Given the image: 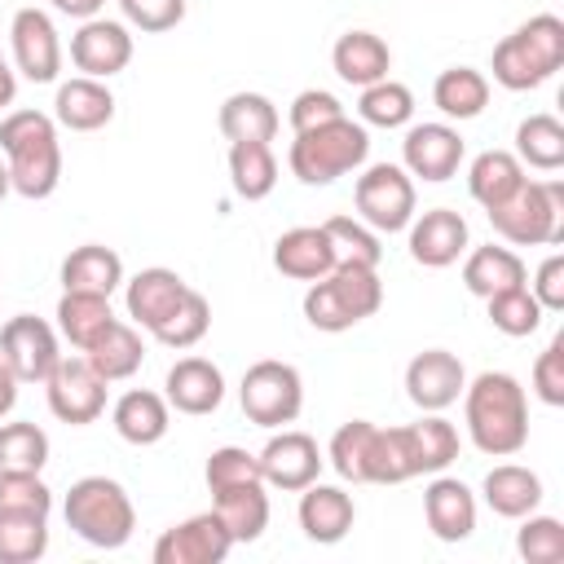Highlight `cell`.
Listing matches in <instances>:
<instances>
[{
  "instance_id": "cell-1",
  "label": "cell",
  "mask_w": 564,
  "mask_h": 564,
  "mask_svg": "<svg viewBox=\"0 0 564 564\" xmlns=\"http://www.w3.org/2000/svg\"><path fill=\"white\" fill-rule=\"evenodd\" d=\"M463 414H467V436L480 454L511 458L529 441V401L516 375L507 370H485L463 388Z\"/></svg>"
},
{
  "instance_id": "cell-2",
  "label": "cell",
  "mask_w": 564,
  "mask_h": 564,
  "mask_svg": "<svg viewBox=\"0 0 564 564\" xmlns=\"http://www.w3.org/2000/svg\"><path fill=\"white\" fill-rule=\"evenodd\" d=\"M0 150L9 154V181L22 198H48L62 181L57 123L44 110H13L0 119Z\"/></svg>"
},
{
  "instance_id": "cell-3",
  "label": "cell",
  "mask_w": 564,
  "mask_h": 564,
  "mask_svg": "<svg viewBox=\"0 0 564 564\" xmlns=\"http://www.w3.org/2000/svg\"><path fill=\"white\" fill-rule=\"evenodd\" d=\"M564 66V22L555 13H538L524 26H516L494 48V79L511 93H529L546 84Z\"/></svg>"
},
{
  "instance_id": "cell-4",
  "label": "cell",
  "mask_w": 564,
  "mask_h": 564,
  "mask_svg": "<svg viewBox=\"0 0 564 564\" xmlns=\"http://www.w3.org/2000/svg\"><path fill=\"white\" fill-rule=\"evenodd\" d=\"M62 516H66V529L75 538H84L88 546H101V551H119L132 538V529H137L132 498L110 476H84V480H75L70 494H66Z\"/></svg>"
},
{
  "instance_id": "cell-5",
  "label": "cell",
  "mask_w": 564,
  "mask_h": 564,
  "mask_svg": "<svg viewBox=\"0 0 564 564\" xmlns=\"http://www.w3.org/2000/svg\"><path fill=\"white\" fill-rule=\"evenodd\" d=\"M379 304H383L379 269H361V264H335L326 278H317L304 291V317L326 335L366 322L370 313H379Z\"/></svg>"
},
{
  "instance_id": "cell-6",
  "label": "cell",
  "mask_w": 564,
  "mask_h": 564,
  "mask_svg": "<svg viewBox=\"0 0 564 564\" xmlns=\"http://www.w3.org/2000/svg\"><path fill=\"white\" fill-rule=\"evenodd\" d=\"M366 154H370L366 128L344 115V119H330L322 128L295 132L286 163H291L295 181H304V185H330V181L357 172L366 163Z\"/></svg>"
},
{
  "instance_id": "cell-7",
  "label": "cell",
  "mask_w": 564,
  "mask_h": 564,
  "mask_svg": "<svg viewBox=\"0 0 564 564\" xmlns=\"http://www.w3.org/2000/svg\"><path fill=\"white\" fill-rule=\"evenodd\" d=\"M489 225L516 247H551L564 238V185L560 181H520L511 198L489 207Z\"/></svg>"
},
{
  "instance_id": "cell-8",
  "label": "cell",
  "mask_w": 564,
  "mask_h": 564,
  "mask_svg": "<svg viewBox=\"0 0 564 564\" xmlns=\"http://www.w3.org/2000/svg\"><path fill=\"white\" fill-rule=\"evenodd\" d=\"M238 401H242V414L256 423V427H282V423H295L300 419V405H304V379L291 361H256L247 366L242 383H238Z\"/></svg>"
},
{
  "instance_id": "cell-9",
  "label": "cell",
  "mask_w": 564,
  "mask_h": 564,
  "mask_svg": "<svg viewBox=\"0 0 564 564\" xmlns=\"http://www.w3.org/2000/svg\"><path fill=\"white\" fill-rule=\"evenodd\" d=\"M352 203L361 212V225H370L375 234H397L414 220V181L397 163H375L357 176Z\"/></svg>"
},
{
  "instance_id": "cell-10",
  "label": "cell",
  "mask_w": 564,
  "mask_h": 564,
  "mask_svg": "<svg viewBox=\"0 0 564 564\" xmlns=\"http://www.w3.org/2000/svg\"><path fill=\"white\" fill-rule=\"evenodd\" d=\"M0 357L18 383H44L53 375V366L62 361L57 330L35 313H18L0 326Z\"/></svg>"
},
{
  "instance_id": "cell-11",
  "label": "cell",
  "mask_w": 564,
  "mask_h": 564,
  "mask_svg": "<svg viewBox=\"0 0 564 564\" xmlns=\"http://www.w3.org/2000/svg\"><path fill=\"white\" fill-rule=\"evenodd\" d=\"M44 392H48V410L70 427H84L106 410V379L88 366V357H62L44 379Z\"/></svg>"
},
{
  "instance_id": "cell-12",
  "label": "cell",
  "mask_w": 564,
  "mask_h": 564,
  "mask_svg": "<svg viewBox=\"0 0 564 564\" xmlns=\"http://www.w3.org/2000/svg\"><path fill=\"white\" fill-rule=\"evenodd\" d=\"M234 538L216 511H198L172 529L159 533L154 542V564H220L229 555Z\"/></svg>"
},
{
  "instance_id": "cell-13",
  "label": "cell",
  "mask_w": 564,
  "mask_h": 564,
  "mask_svg": "<svg viewBox=\"0 0 564 564\" xmlns=\"http://www.w3.org/2000/svg\"><path fill=\"white\" fill-rule=\"evenodd\" d=\"M256 458H260L264 485L286 489V494H300L304 485H313L317 471H322V463H326L322 449H317V441L308 432H295V427H282L278 436H269V445Z\"/></svg>"
},
{
  "instance_id": "cell-14",
  "label": "cell",
  "mask_w": 564,
  "mask_h": 564,
  "mask_svg": "<svg viewBox=\"0 0 564 564\" xmlns=\"http://www.w3.org/2000/svg\"><path fill=\"white\" fill-rule=\"evenodd\" d=\"M9 40H13V62L31 84H53L57 79L62 40H57V26L44 9H18L13 26H9Z\"/></svg>"
},
{
  "instance_id": "cell-15",
  "label": "cell",
  "mask_w": 564,
  "mask_h": 564,
  "mask_svg": "<svg viewBox=\"0 0 564 564\" xmlns=\"http://www.w3.org/2000/svg\"><path fill=\"white\" fill-rule=\"evenodd\" d=\"M463 388H467V370L445 348H427L405 366V397L423 414H441L445 405H454L463 397Z\"/></svg>"
},
{
  "instance_id": "cell-16",
  "label": "cell",
  "mask_w": 564,
  "mask_h": 564,
  "mask_svg": "<svg viewBox=\"0 0 564 564\" xmlns=\"http://www.w3.org/2000/svg\"><path fill=\"white\" fill-rule=\"evenodd\" d=\"M70 62L75 70L93 75V79H110L132 62V35L123 22L115 18H88L75 35H70Z\"/></svg>"
},
{
  "instance_id": "cell-17",
  "label": "cell",
  "mask_w": 564,
  "mask_h": 564,
  "mask_svg": "<svg viewBox=\"0 0 564 564\" xmlns=\"http://www.w3.org/2000/svg\"><path fill=\"white\" fill-rule=\"evenodd\" d=\"M401 159L410 176L423 181H449L463 163V137L449 123H414L401 141Z\"/></svg>"
},
{
  "instance_id": "cell-18",
  "label": "cell",
  "mask_w": 564,
  "mask_h": 564,
  "mask_svg": "<svg viewBox=\"0 0 564 564\" xmlns=\"http://www.w3.org/2000/svg\"><path fill=\"white\" fill-rule=\"evenodd\" d=\"M410 256L423 269H445L467 251V220L454 207H432L410 225Z\"/></svg>"
},
{
  "instance_id": "cell-19",
  "label": "cell",
  "mask_w": 564,
  "mask_h": 564,
  "mask_svg": "<svg viewBox=\"0 0 564 564\" xmlns=\"http://www.w3.org/2000/svg\"><path fill=\"white\" fill-rule=\"evenodd\" d=\"M423 516L441 542H463L476 529V494L458 476L436 471V480L423 489Z\"/></svg>"
},
{
  "instance_id": "cell-20",
  "label": "cell",
  "mask_w": 564,
  "mask_h": 564,
  "mask_svg": "<svg viewBox=\"0 0 564 564\" xmlns=\"http://www.w3.org/2000/svg\"><path fill=\"white\" fill-rule=\"evenodd\" d=\"M163 397L172 410L181 414H212L220 401H225V375L220 366H212L207 357H181L167 379H163Z\"/></svg>"
},
{
  "instance_id": "cell-21",
  "label": "cell",
  "mask_w": 564,
  "mask_h": 564,
  "mask_svg": "<svg viewBox=\"0 0 564 564\" xmlns=\"http://www.w3.org/2000/svg\"><path fill=\"white\" fill-rule=\"evenodd\" d=\"M53 119L70 132H97L115 119V93L93 75H75L66 84H57Z\"/></svg>"
},
{
  "instance_id": "cell-22",
  "label": "cell",
  "mask_w": 564,
  "mask_h": 564,
  "mask_svg": "<svg viewBox=\"0 0 564 564\" xmlns=\"http://www.w3.org/2000/svg\"><path fill=\"white\" fill-rule=\"evenodd\" d=\"M273 269L295 282H317L335 269V251L322 225H295L273 242Z\"/></svg>"
},
{
  "instance_id": "cell-23",
  "label": "cell",
  "mask_w": 564,
  "mask_h": 564,
  "mask_svg": "<svg viewBox=\"0 0 564 564\" xmlns=\"http://www.w3.org/2000/svg\"><path fill=\"white\" fill-rule=\"evenodd\" d=\"M357 520V507H352V494H344L339 485H304L300 489V529L308 542H339Z\"/></svg>"
},
{
  "instance_id": "cell-24",
  "label": "cell",
  "mask_w": 564,
  "mask_h": 564,
  "mask_svg": "<svg viewBox=\"0 0 564 564\" xmlns=\"http://www.w3.org/2000/svg\"><path fill=\"white\" fill-rule=\"evenodd\" d=\"M330 66H335V75H339L344 84L366 88V84L388 79V70H392V48H388L375 31H344V35L335 40V48H330Z\"/></svg>"
},
{
  "instance_id": "cell-25",
  "label": "cell",
  "mask_w": 564,
  "mask_h": 564,
  "mask_svg": "<svg viewBox=\"0 0 564 564\" xmlns=\"http://www.w3.org/2000/svg\"><path fill=\"white\" fill-rule=\"evenodd\" d=\"M189 286H185V278L181 273H172V269H141L132 282H128V291H123V300H128V317L137 322V326H145V330H154L176 304H181V295H185Z\"/></svg>"
},
{
  "instance_id": "cell-26",
  "label": "cell",
  "mask_w": 564,
  "mask_h": 564,
  "mask_svg": "<svg viewBox=\"0 0 564 564\" xmlns=\"http://www.w3.org/2000/svg\"><path fill=\"white\" fill-rule=\"evenodd\" d=\"M212 511L225 520L234 542H256L269 524V494L264 480H242V485H225L212 489Z\"/></svg>"
},
{
  "instance_id": "cell-27",
  "label": "cell",
  "mask_w": 564,
  "mask_h": 564,
  "mask_svg": "<svg viewBox=\"0 0 564 564\" xmlns=\"http://www.w3.org/2000/svg\"><path fill=\"white\" fill-rule=\"evenodd\" d=\"M115 432L128 441V445H159L172 427V414H167V397L150 392V388H132L115 401Z\"/></svg>"
},
{
  "instance_id": "cell-28",
  "label": "cell",
  "mask_w": 564,
  "mask_h": 564,
  "mask_svg": "<svg viewBox=\"0 0 564 564\" xmlns=\"http://www.w3.org/2000/svg\"><path fill=\"white\" fill-rule=\"evenodd\" d=\"M84 357H88V366H93L106 383H119V379H132V375L141 370L145 344H141V335H137V326H128V322L115 317V322L84 348Z\"/></svg>"
},
{
  "instance_id": "cell-29",
  "label": "cell",
  "mask_w": 564,
  "mask_h": 564,
  "mask_svg": "<svg viewBox=\"0 0 564 564\" xmlns=\"http://www.w3.org/2000/svg\"><path fill=\"white\" fill-rule=\"evenodd\" d=\"M123 282V260L119 251L101 242H84L62 260V291H93V295H115Z\"/></svg>"
},
{
  "instance_id": "cell-30",
  "label": "cell",
  "mask_w": 564,
  "mask_h": 564,
  "mask_svg": "<svg viewBox=\"0 0 564 564\" xmlns=\"http://www.w3.org/2000/svg\"><path fill=\"white\" fill-rule=\"evenodd\" d=\"M524 260L511 251V247H476L467 260H463V286L480 300L498 295V291H511V286H524Z\"/></svg>"
},
{
  "instance_id": "cell-31",
  "label": "cell",
  "mask_w": 564,
  "mask_h": 564,
  "mask_svg": "<svg viewBox=\"0 0 564 564\" xmlns=\"http://www.w3.org/2000/svg\"><path fill=\"white\" fill-rule=\"evenodd\" d=\"M485 502L494 507V516H507V520H520L529 511H538L542 502V480L538 471L520 467V463H498L489 476H485Z\"/></svg>"
},
{
  "instance_id": "cell-32",
  "label": "cell",
  "mask_w": 564,
  "mask_h": 564,
  "mask_svg": "<svg viewBox=\"0 0 564 564\" xmlns=\"http://www.w3.org/2000/svg\"><path fill=\"white\" fill-rule=\"evenodd\" d=\"M278 106L264 93H229L220 101V132L225 141H273L278 137Z\"/></svg>"
},
{
  "instance_id": "cell-33",
  "label": "cell",
  "mask_w": 564,
  "mask_h": 564,
  "mask_svg": "<svg viewBox=\"0 0 564 564\" xmlns=\"http://www.w3.org/2000/svg\"><path fill=\"white\" fill-rule=\"evenodd\" d=\"M410 476H419L410 423L405 427H375L370 454H366V485H401Z\"/></svg>"
},
{
  "instance_id": "cell-34",
  "label": "cell",
  "mask_w": 564,
  "mask_h": 564,
  "mask_svg": "<svg viewBox=\"0 0 564 564\" xmlns=\"http://www.w3.org/2000/svg\"><path fill=\"white\" fill-rule=\"evenodd\" d=\"M229 181L234 194L247 203H260L278 185V159L269 141H229Z\"/></svg>"
},
{
  "instance_id": "cell-35",
  "label": "cell",
  "mask_w": 564,
  "mask_h": 564,
  "mask_svg": "<svg viewBox=\"0 0 564 564\" xmlns=\"http://www.w3.org/2000/svg\"><path fill=\"white\" fill-rule=\"evenodd\" d=\"M520 181H524V163H520L511 150H485V154H476L471 167H467V189H471V198H476L485 212L498 207L502 198H511Z\"/></svg>"
},
{
  "instance_id": "cell-36",
  "label": "cell",
  "mask_w": 564,
  "mask_h": 564,
  "mask_svg": "<svg viewBox=\"0 0 564 564\" xmlns=\"http://www.w3.org/2000/svg\"><path fill=\"white\" fill-rule=\"evenodd\" d=\"M432 101L445 119H476L489 106V79L471 66H449L432 84Z\"/></svg>"
},
{
  "instance_id": "cell-37",
  "label": "cell",
  "mask_w": 564,
  "mask_h": 564,
  "mask_svg": "<svg viewBox=\"0 0 564 564\" xmlns=\"http://www.w3.org/2000/svg\"><path fill=\"white\" fill-rule=\"evenodd\" d=\"M110 322H115V313H110V295L62 291V300H57V330H62L79 352H84Z\"/></svg>"
},
{
  "instance_id": "cell-38",
  "label": "cell",
  "mask_w": 564,
  "mask_h": 564,
  "mask_svg": "<svg viewBox=\"0 0 564 564\" xmlns=\"http://www.w3.org/2000/svg\"><path fill=\"white\" fill-rule=\"evenodd\" d=\"M516 159L538 172L564 167V123L555 115H529L516 128Z\"/></svg>"
},
{
  "instance_id": "cell-39",
  "label": "cell",
  "mask_w": 564,
  "mask_h": 564,
  "mask_svg": "<svg viewBox=\"0 0 564 564\" xmlns=\"http://www.w3.org/2000/svg\"><path fill=\"white\" fill-rule=\"evenodd\" d=\"M410 441H414V463L419 476H436L458 458V427L441 414H423L419 423H410Z\"/></svg>"
},
{
  "instance_id": "cell-40",
  "label": "cell",
  "mask_w": 564,
  "mask_h": 564,
  "mask_svg": "<svg viewBox=\"0 0 564 564\" xmlns=\"http://www.w3.org/2000/svg\"><path fill=\"white\" fill-rule=\"evenodd\" d=\"M326 238H330V251H335V264H361V269H379L383 260V247H379V234L352 216H330L322 220Z\"/></svg>"
},
{
  "instance_id": "cell-41",
  "label": "cell",
  "mask_w": 564,
  "mask_h": 564,
  "mask_svg": "<svg viewBox=\"0 0 564 564\" xmlns=\"http://www.w3.org/2000/svg\"><path fill=\"white\" fill-rule=\"evenodd\" d=\"M207 326H212V304H207V295L203 291H185L181 295V304L150 330L159 344H167V348H194L203 335H207Z\"/></svg>"
},
{
  "instance_id": "cell-42",
  "label": "cell",
  "mask_w": 564,
  "mask_h": 564,
  "mask_svg": "<svg viewBox=\"0 0 564 564\" xmlns=\"http://www.w3.org/2000/svg\"><path fill=\"white\" fill-rule=\"evenodd\" d=\"M48 551V516L0 511V564H35Z\"/></svg>"
},
{
  "instance_id": "cell-43",
  "label": "cell",
  "mask_w": 564,
  "mask_h": 564,
  "mask_svg": "<svg viewBox=\"0 0 564 564\" xmlns=\"http://www.w3.org/2000/svg\"><path fill=\"white\" fill-rule=\"evenodd\" d=\"M357 115H361V123H375V128H401L414 115V93L397 79L366 84L361 101H357Z\"/></svg>"
},
{
  "instance_id": "cell-44",
  "label": "cell",
  "mask_w": 564,
  "mask_h": 564,
  "mask_svg": "<svg viewBox=\"0 0 564 564\" xmlns=\"http://www.w3.org/2000/svg\"><path fill=\"white\" fill-rule=\"evenodd\" d=\"M485 304H489V322H494V330H502V335H511V339L533 335V330L542 326V313H546V308L533 300L529 286L498 291V295H489Z\"/></svg>"
},
{
  "instance_id": "cell-45",
  "label": "cell",
  "mask_w": 564,
  "mask_h": 564,
  "mask_svg": "<svg viewBox=\"0 0 564 564\" xmlns=\"http://www.w3.org/2000/svg\"><path fill=\"white\" fill-rule=\"evenodd\" d=\"M48 436L35 423H0V471H44Z\"/></svg>"
},
{
  "instance_id": "cell-46",
  "label": "cell",
  "mask_w": 564,
  "mask_h": 564,
  "mask_svg": "<svg viewBox=\"0 0 564 564\" xmlns=\"http://www.w3.org/2000/svg\"><path fill=\"white\" fill-rule=\"evenodd\" d=\"M370 436H375V423L370 419H352L344 423L335 436H330V467L339 471V480H352V485H366V454H370Z\"/></svg>"
},
{
  "instance_id": "cell-47",
  "label": "cell",
  "mask_w": 564,
  "mask_h": 564,
  "mask_svg": "<svg viewBox=\"0 0 564 564\" xmlns=\"http://www.w3.org/2000/svg\"><path fill=\"white\" fill-rule=\"evenodd\" d=\"M520 533H516V551L529 564H560L564 560V524L555 516H520Z\"/></svg>"
},
{
  "instance_id": "cell-48",
  "label": "cell",
  "mask_w": 564,
  "mask_h": 564,
  "mask_svg": "<svg viewBox=\"0 0 564 564\" xmlns=\"http://www.w3.org/2000/svg\"><path fill=\"white\" fill-rule=\"evenodd\" d=\"M0 511L48 516L53 511V489L40 480V471H0Z\"/></svg>"
},
{
  "instance_id": "cell-49",
  "label": "cell",
  "mask_w": 564,
  "mask_h": 564,
  "mask_svg": "<svg viewBox=\"0 0 564 564\" xmlns=\"http://www.w3.org/2000/svg\"><path fill=\"white\" fill-rule=\"evenodd\" d=\"M203 476H207V489H225V485H242V480H264L260 476V458L247 454V449H238V445L212 449Z\"/></svg>"
},
{
  "instance_id": "cell-50",
  "label": "cell",
  "mask_w": 564,
  "mask_h": 564,
  "mask_svg": "<svg viewBox=\"0 0 564 564\" xmlns=\"http://www.w3.org/2000/svg\"><path fill=\"white\" fill-rule=\"evenodd\" d=\"M533 392L546 405H564V335H555L533 361Z\"/></svg>"
},
{
  "instance_id": "cell-51",
  "label": "cell",
  "mask_w": 564,
  "mask_h": 564,
  "mask_svg": "<svg viewBox=\"0 0 564 564\" xmlns=\"http://www.w3.org/2000/svg\"><path fill=\"white\" fill-rule=\"evenodd\" d=\"M330 119H344V106L335 93L326 88H304L295 101H291V128L295 132H308V128H322Z\"/></svg>"
},
{
  "instance_id": "cell-52",
  "label": "cell",
  "mask_w": 564,
  "mask_h": 564,
  "mask_svg": "<svg viewBox=\"0 0 564 564\" xmlns=\"http://www.w3.org/2000/svg\"><path fill=\"white\" fill-rule=\"evenodd\" d=\"M119 9H123V18L132 26H141L150 35L172 31L185 18V0H119Z\"/></svg>"
},
{
  "instance_id": "cell-53",
  "label": "cell",
  "mask_w": 564,
  "mask_h": 564,
  "mask_svg": "<svg viewBox=\"0 0 564 564\" xmlns=\"http://www.w3.org/2000/svg\"><path fill=\"white\" fill-rule=\"evenodd\" d=\"M533 300H538L542 308H551V313H560V308H564V256H560V251H555V256H546V260L538 264Z\"/></svg>"
},
{
  "instance_id": "cell-54",
  "label": "cell",
  "mask_w": 564,
  "mask_h": 564,
  "mask_svg": "<svg viewBox=\"0 0 564 564\" xmlns=\"http://www.w3.org/2000/svg\"><path fill=\"white\" fill-rule=\"evenodd\" d=\"M53 9H57V13H66V18L88 22V18H97V13L106 9V0H53Z\"/></svg>"
},
{
  "instance_id": "cell-55",
  "label": "cell",
  "mask_w": 564,
  "mask_h": 564,
  "mask_svg": "<svg viewBox=\"0 0 564 564\" xmlns=\"http://www.w3.org/2000/svg\"><path fill=\"white\" fill-rule=\"evenodd\" d=\"M13 405H18V379H13V370H9L4 357H0V419H4Z\"/></svg>"
},
{
  "instance_id": "cell-56",
  "label": "cell",
  "mask_w": 564,
  "mask_h": 564,
  "mask_svg": "<svg viewBox=\"0 0 564 564\" xmlns=\"http://www.w3.org/2000/svg\"><path fill=\"white\" fill-rule=\"evenodd\" d=\"M13 93H18V79H13V70H9V62H4V53H0V110L13 101Z\"/></svg>"
},
{
  "instance_id": "cell-57",
  "label": "cell",
  "mask_w": 564,
  "mask_h": 564,
  "mask_svg": "<svg viewBox=\"0 0 564 564\" xmlns=\"http://www.w3.org/2000/svg\"><path fill=\"white\" fill-rule=\"evenodd\" d=\"M13 189V181H9V163H0V198Z\"/></svg>"
}]
</instances>
